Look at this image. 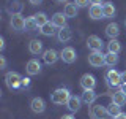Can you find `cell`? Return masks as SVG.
Returning a JSON list of instances; mask_svg holds the SVG:
<instances>
[{
    "mask_svg": "<svg viewBox=\"0 0 126 119\" xmlns=\"http://www.w3.org/2000/svg\"><path fill=\"white\" fill-rule=\"evenodd\" d=\"M71 97L69 90L65 89V87H60V89H55L52 95H50V100H52V103H55V105H66Z\"/></svg>",
    "mask_w": 126,
    "mask_h": 119,
    "instance_id": "obj_1",
    "label": "cell"
},
{
    "mask_svg": "<svg viewBox=\"0 0 126 119\" xmlns=\"http://www.w3.org/2000/svg\"><path fill=\"white\" fill-rule=\"evenodd\" d=\"M22 76L19 73H16V71H10V73H6L5 76V81H6V86L10 87V89H19V87L22 86Z\"/></svg>",
    "mask_w": 126,
    "mask_h": 119,
    "instance_id": "obj_2",
    "label": "cell"
},
{
    "mask_svg": "<svg viewBox=\"0 0 126 119\" xmlns=\"http://www.w3.org/2000/svg\"><path fill=\"white\" fill-rule=\"evenodd\" d=\"M87 46H88V49L92 53H102L104 43H102V40L98 35H90L88 40H87Z\"/></svg>",
    "mask_w": 126,
    "mask_h": 119,
    "instance_id": "obj_3",
    "label": "cell"
},
{
    "mask_svg": "<svg viewBox=\"0 0 126 119\" xmlns=\"http://www.w3.org/2000/svg\"><path fill=\"white\" fill-rule=\"evenodd\" d=\"M90 116H92V119H109V118H112L109 114V111L106 106H102V105H94L92 106V110H90Z\"/></svg>",
    "mask_w": 126,
    "mask_h": 119,
    "instance_id": "obj_4",
    "label": "cell"
},
{
    "mask_svg": "<svg viewBox=\"0 0 126 119\" xmlns=\"http://www.w3.org/2000/svg\"><path fill=\"white\" fill-rule=\"evenodd\" d=\"M60 59H62L65 63H73V62H76V59H77L76 49H74V48H71V46L63 48V49L60 51Z\"/></svg>",
    "mask_w": 126,
    "mask_h": 119,
    "instance_id": "obj_5",
    "label": "cell"
},
{
    "mask_svg": "<svg viewBox=\"0 0 126 119\" xmlns=\"http://www.w3.org/2000/svg\"><path fill=\"white\" fill-rule=\"evenodd\" d=\"M88 63L92 67H102V65H106V54H102V53H90L88 56Z\"/></svg>",
    "mask_w": 126,
    "mask_h": 119,
    "instance_id": "obj_6",
    "label": "cell"
},
{
    "mask_svg": "<svg viewBox=\"0 0 126 119\" xmlns=\"http://www.w3.org/2000/svg\"><path fill=\"white\" fill-rule=\"evenodd\" d=\"M10 24H11V27H13V30H16V32L25 30V18H24L22 14H13Z\"/></svg>",
    "mask_w": 126,
    "mask_h": 119,
    "instance_id": "obj_7",
    "label": "cell"
},
{
    "mask_svg": "<svg viewBox=\"0 0 126 119\" xmlns=\"http://www.w3.org/2000/svg\"><path fill=\"white\" fill-rule=\"evenodd\" d=\"M80 86H82V89H84V90H93L94 86H96V78H94L93 75H90V73L82 75Z\"/></svg>",
    "mask_w": 126,
    "mask_h": 119,
    "instance_id": "obj_8",
    "label": "cell"
},
{
    "mask_svg": "<svg viewBox=\"0 0 126 119\" xmlns=\"http://www.w3.org/2000/svg\"><path fill=\"white\" fill-rule=\"evenodd\" d=\"M107 81H109V84L110 86H121L123 84V81H121V73L120 71H117L115 68H110L109 71H107Z\"/></svg>",
    "mask_w": 126,
    "mask_h": 119,
    "instance_id": "obj_9",
    "label": "cell"
},
{
    "mask_svg": "<svg viewBox=\"0 0 126 119\" xmlns=\"http://www.w3.org/2000/svg\"><path fill=\"white\" fill-rule=\"evenodd\" d=\"M30 108H32L33 113L41 114V113H44V110H46V102L43 100L41 97H35L33 100L30 102Z\"/></svg>",
    "mask_w": 126,
    "mask_h": 119,
    "instance_id": "obj_10",
    "label": "cell"
},
{
    "mask_svg": "<svg viewBox=\"0 0 126 119\" xmlns=\"http://www.w3.org/2000/svg\"><path fill=\"white\" fill-rule=\"evenodd\" d=\"M25 71L30 75V76H35V75H38L39 71H41V63H39L36 59H30V60L27 62Z\"/></svg>",
    "mask_w": 126,
    "mask_h": 119,
    "instance_id": "obj_11",
    "label": "cell"
},
{
    "mask_svg": "<svg viewBox=\"0 0 126 119\" xmlns=\"http://www.w3.org/2000/svg\"><path fill=\"white\" fill-rule=\"evenodd\" d=\"M58 57H60V54L55 49H46L44 53H43V60H44L47 65H54Z\"/></svg>",
    "mask_w": 126,
    "mask_h": 119,
    "instance_id": "obj_12",
    "label": "cell"
},
{
    "mask_svg": "<svg viewBox=\"0 0 126 119\" xmlns=\"http://www.w3.org/2000/svg\"><path fill=\"white\" fill-rule=\"evenodd\" d=\"M90 18L94 19V21H99V19H104V13H102V5H92L88 10Z\"/></svg>",
    "mask_w": 126,
    "mask_h": 119,
    "instance_id": "obj_13",
    "label": "cell"
},
{
    "mask_svg": "<svg viewBox=\"0 0 126 119\" xmlns=\"http://www.w3.org/2000/svg\"><path fill=\"white\" fill-rule=\"evenodd\" d=\"M80 103H82L80 97H77V95H71L68 103H66V106H68V110L71 111V113H76V111H79V108H80Z\"/></svg>",
    "mask_w": 126,
    "mask_h": 119,
    "instance_id": "obj_14",
    "label": "cell"
},
{
    "mask_svg": "<svg viewBox=\"0 0 126 119\" xmlns=\"http://www.w3.org/2000/svg\"><path fill=\"white\" fill-rule=\"evenodd\" d=\"M6 10L11 16L13 14H21L22 11V5L19 0H8V5H6Z\"/></svg>",
    "mask_w": 126,
    "mask_h": 119,
    "instance_id": "obj_15",
    "label": "cell"
},
{
    "mask_svg": "<svg viewBox=\"0 0 126 119\" xmlns=\"http://www.w3.org/2000/svg\"><path fill=\"white\" fill-rule=\"evenodd\" d=\"M106 35L110 38V40H115L118 35H120V26L117 22H110L107 27H106Z\"/></svg>",
    "mask_w": 126,
    "mask_h": 119,
    "instance_id": "obj_16",
    "label": "cell"
},
{
    "mask_svg": "<svg viewBox=\"0 0 126 119\" xmlns=\"http://www.w3.org/2000/svg\"><path fill=\"white\" fill-rule=\"evenodd\" d=\"M54 24L57 29H63V27H66V16L65 13H55L52 16V21H50Z\"/></svg>",
    "mask_w": 126,
    "mask_h": 119,
    "instance_id": "obj_17",
    "label": "cell"
},
{
    "mask_svg": "<svg viewBox=\"0 0 126 119\" xmlns=\"http://www.w3.org/2000/svg\"><path fill=\"white\" fill-rule=\"evenodd\" d=\"M57 38H58V41H62V43H66V41H69L71 38H73V32H71L69 27H63V29L58 30V33H57Z\"/></svg>",
    "mask_w": 126,
    "mask_h": 119,
    "instance_id": "obj_18",
    "label": "cell"
},
{
    "mask_svg": "<svg viewBox=\"0 0 126 119\" xmlns=\"http://www.w3.org/2000/svg\"><path fill=\"white\" fill-rule=\"evenodd\" d=\"M102 13H104V19L113 18V16H115V6H113V3L112 2L102 3Z\"/></svg>",
    "mask_w": 126,
    "mask_h": 119,
    "instance_id": "obj_19",
    "label": "cell"
},
{
    "mask_svg": "<svg viewBox=\"0 0 126 119\" xmlns=\"http://www.w3.org/2000/svg\"><path fill=\"white\" fill-rule=\"evenodd\" d=\"M77 11H79V8L76 3H66L65 5V10H63V13H65L66 18H76L77 16Z\"/></svg>",
    "mask_w": 126,
    "mask_h": 119,
    "instance_id": "obj_20",
    "label": "cell"
},
{
    "mask_svg": "<svg viewBox=\"0 0 126 119\" xmlns=\"http://www.w3.org/2000/svg\"><path fill=\"white\" fill-rule=\"evenodd\" d=\"M29 51L32 54H35V56L41 54L43 53V43L39 41V40H32L29 43Z\"/></svg>",
    "mask_w": 126,
    "mask_h": 119,
    "instance_id": "obj_21",
    "label": "cell"
},
{
    "mask_svg": "<svg viewBox=\"0 0 126 119\" xmlns=\"http://www.w3.org/2000/svg\"><path fill=\"white\" fill-rule=\"evenodd\" d=\"M112 102L117 103V105H120V106L126 105V94L121 89H118L117 92H113V95H112Z\"/></svg>",
    "mask_w": 126,
    "mask_h": 119,
    "instance_id": "obj_22",
    "label": "cell"
},
{
    "mask_svg": "<svg viewBox=\"0 0 126 119\" xmlns=\"http://www.w3.org/2000/svg\"><path fill=\"white\" fill-rule=\"evenodd\" d=\"M98 95L94 94V90H84V95H82V102L87 103V105H93L94 100H96Z\"/></svg>",
    "mask_w": 126,
    "mask_h": 119,
    "instance_id": "obj_23",
    "label": "cell"
},
{
    "mask_svg": "<svg viewBox=\"0 0 126 119\" xmlns=\"http://www.w3.org/2000/svg\"><path fill=\"white\" fill-rule=\"evenodd\" d=\"M107 51L109 53H113V54H118L121 51V45H120V41L115 38V40H110V41L107 43Z\"/></svg>",
    "mask_w": 126,
    "mask_h": 119,
    "instance_id": "obj_24",
    "label": "cell"
},
{
    "mask_svg": "<svg viewBox=\"0 0 126 119\" xmlns=\"http://www.w3.org/2000/svg\"><path fill=\"white\" fill-rule=\"evenodd\" d=\"M55 29H57V27H55L52 22H47L46 26L41 27V33L46 35V37H54V35H55Z\"/></svg>",
    "mask_w": 126,
    "mask_h": 119,
    "instance_id": "obj_25",
    "label": "cell"
},
{
    "mask_svg": "<svg viewBox=\"0 0 126 119\" xmlns=\"http://www.w3.org/2000/svg\"><path fill=\"white\" fill-rule=\"evenodd\" d=\"M36 29H39V27H38L36 21H35V16H29V18H25V30L27 32H33Z\"/></svg>",
    "mask_w": 126,
    "mask_h": 119,
    "instance_id": "obj_26",
    "label": "cell"
},
{
    "mask_svg": "<svg viewBox=\"0 0 126 119\" xmlns=\"http://www.w3.org/2000/svg\"><path fill=\"white\" fill-rule=\"evenodd\" d=\"M33 16H35V21H36V24H38L39 29L49 22V19H47V14H46V13H36V14H33Z\"/></svg>",
    "mask_w": 126,
    "mask_h": 119,
    "instance_id": "obj_27",
    "label": "cell"
},
{
    "mask_svg": "<svg viewBox=\"0 0 126 119\" xmlns=\"http://www.w3.org/2000/svg\"><path fill=\"white\" fill-rule=\"evenodd\" d=\"M118 63V56L113 53H107L106 54V65L107 67H115Z\"/></svg>",
    "mask_w": 126,
    "mask_h": 119,
    "instance_id": "obj_28",
    "label": "cell"
},
{
    "mask_svg": "<svg viewBox=\"0 0 126 119\" xmlns=\"http://www.w3.org/2000/svg\"><path fill=\"white\" fill-rule=\"evenodd\" d=\"M107 111H109V114H110L112 118H115V116H118V114L121 113V106L112 102V103H110V105L107 106Z\"/></svg>",
    "mask_w": 126,
    "mask_h": 119,
    "instance_id": "obj_29",
    "label": "cell"
},
{
    "mask_svg": "<svg viewBox=\"0 0 126 119\" xmlns=\"http://www.w3.org/2000/svg\"><path fill=\"white\" fill-rule=\"evenodd\" d=\"M74 3L77 5V8H85V6H88L90 0H74Z\"/></svg>",
    "mask_w": 126,
    "mask_h": 119,
    "instance_id": "obj_30",
    "label": "cell"
},
{
    "mask_svg": "<svg viewBox=\"0 0 126 119\" xmlns=\"http://www.w3.org/2000/svg\"><path fill=\"white\" fill-rule=\"evenodd\" d=\"M0 68H6V59H5V56H0Z\"/></svg>",
    "mask_w": 126,
    "mask_h": 119,
    "instance_id": "obj_31",
    "label": "cell"
},
{
    "mask_svg": "<svg viewBox=\"0 0 126 119\" xmlns=\"http://www.w3.org/2000/svg\"><path fill=\"white\" fill-rule=\"evenodd\" d=\"M29 84H30V79H29V78H24V79H22V86H25V87H27Z\"/></svg>",
    "mask_w": 126,
    "mask_h": 119,
    "instance_id": "obj_32",
    "label": "cell"
},
{
    "mask_svg": "<svg viewBox=\"0 0 126 119\" xmlns=\"http://www.w3.org/2000/svg\"><path fill=\"white\" fill-rule=\"evenodd\" d=\"M113 119H126V113H120L118 116H115Z\"/></svg>",
    "mask_w": 126,
    "mask_h": 119,
    "instance_id": "obj_33",
    "label": "cell"
},
{
    "mask_svg": "<svg viewBox=\"0 0 126 119\" xmlns=\"http://www.w3.org/2000/svg\"><path fill=\"white\" fill-rule=\"evenodd\" d=\"M90 3H92V5H101L102 0H90Z\"/></svg>",
    "mask_w": 126,
    "mask_h": 119,
    "instance_id": "obj_34",
    "label": "cell"
},
{
    "mask_svg": "<svg viewBox=\"0 0 126 119\" xmlns=\"http://www.w3.org/2000/svg\"><path fill=\"white\" fill-rule=\"evenodd\" d=\"M60 119H74V116H73V114H63Z\"/></svg>",
    "mask_w": 126,
    "mask_h": 119,
    "instance_id": "obj_35",
    "label": "cell"
},
{
    "mask_svg": "<svg viewBox=\"0 0 126 119\" xmlns=\"http://www.w3.org/2000/svg\"><path fill=\"white\" fill-rule=\"evenodd\" d=\"M29 2L32 3V5H39V3H41L43 0H29Z\"/></svg>",
    "mask_w": 126,
    "mask_h": 119,
    "instance_id": "obj_36",
    "label": "cell"
},
{
    "mask_svg": "<svg viewBox=\"0 0 126 119\" xmlns=\"http://www.w3.org/2000/svg\"><path fill=\"white\" fill-rule=\"evenodd\" d=\"M0 49H5V41H3V38H0Z\"/></svg>",
    "mask_w": 126,
    "mask_h": 119,
    "instance_id": "obj_37",
    "label": "cell"
},
{
    "mask_svg": "<svg viewBox=\"0 0 126 119\" xmlns=\"http://www.w3.org/2000/svg\"><path fill=\"white\" fill-rule=\"evenodd\" d=\"M121 81H123V84L126 83V71H123V73H121Z\"/></svg>",
    "mask_w": 126,
    "mask_h": 119,
    "instance_id": "obj_38",
    "label": "cell"
},
{
    "mask_svg": "<svg viewBox=\"0 0 126 119\" xmlns=\"http://www.w3.org/2000/svg\"><path fill=\"white\" fill-rule=\"evenodd\" d=\"M121 90H123V92L126 94V83H125V84H121Z\"/></svg>",
    "mask_w": 126,
    "mask_h": 119,
    "instance_id": "obj_39",
    "label": "cell"
},
{
    "mask_svg": "<svg viewBox=\"0 0 126 119\" xmlns=\"http://www.w3.org/2000/svg\"><path fill=\"white\" fill-rule=\"evenodd\" d=\"M55 2H58V3H66V0H55Z\"/></svg>",
    "mask_w": 126,
    "mask_h": 119,
    "instance_id": "obj_40",
    "label": "cell"
},
{
    "mask_svg": "<svg viewBox=\"0 0 126 119\" xmlns=\"http://www.w3.org/2000/svg\"><path fill=\"white\" fill-rule=\"evenodd\" d=\"M125 24H126V22H125Z\"/></svg>",
    "mask_w": 126,
    "mask_h": 119,
    "instance_id": "obj_41",
    "label": "cell"
}]
</instances>
